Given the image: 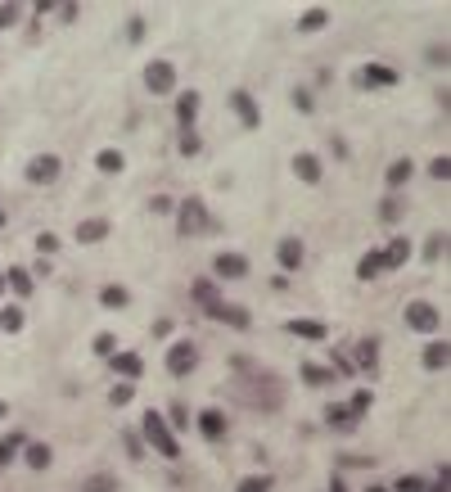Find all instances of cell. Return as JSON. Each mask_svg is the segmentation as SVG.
Listing matches in <instances>:
<instances>
[{
    "mask_svg": "<svg viewBox=\"0 0 451 492\" xmlns=\"http://www.w3.org/2000/svg\"><path fill=\"white\" fill-rule=\"evenodd\" d=\"M144 438H149V447L158 452V457H167V461H176V457H181L176 434L167 429V420H163L158 411H149V415H144Z\"/></svg>",
    "mask_w": 451,
    "mask_h": 492,
    "instance_id": "6da1fadb",
    "label": "cell"
},
{
    "mask_svg": "<svg viewBox=\"0 0 451 492\" xmlns=\"http://www.w3.org/2000/svg\"><path fill=\"white\" fill-rule=\"evenodd\" d=\"M176 221H181V235H199V230H208V208H203V199H185L176 208Z\"/></svg>",
    "mask_w": 451,
    "mask_h": 492,
    "instance_id": "7a4b0ae2",
    "label": "cell"
},
{
    "mask_svg": "<svg viewBox=\"0 0 451 492\" xmlns=\"http://www.w3.org/2000/svg\"><path fill=\"white\" fill-rule=\"evenodd\" d=\"M144 86H149L154 95H172L176 91V68L167 64V59H154V64L144 68Z\"/></svg>",
    "mask_w": 451,
    "mask_h": 492,
    "instance_id": "3957f363",
    "label": "cell"
},
{
    "mask_svg": "<svg viewBox=\"0 0 451 492\" xmlns=\"http://www.w3.org/2000/svg\"><path fill=\"white\" fill-rule=\"evenodd\" d=\"M438 325H443V316H438V307H433V303H406V330L433 335Z\"/></svg>",
    "mask_w": 451,
    "mask_h": 492,
    "instance_id": "277c9868",
    "label": "cell"
},
{
    "mask_svg": "<svg viewBox=\"0 0 451 492\" xmlns=\"http://www.w3.org/2000/svg\"><path fill=\"white\" fill-rule=\"evenodd\" d=\"M194 362H199V352H194V343H185V339L167 348V371H172V375H190Z\"/></svg>",
    "mask_w": 451,
    "mask_h": 492,
    "instance_id": "5b68a950",
    "label": "cell"
},
{
    "mask_svg": "<svg viewBox=\"0 0 451 492\" xmlns=\"http://www.w3.org/2000/svg\"><path fill=\"white\" fill-rule=\"evenodd\" d=\"M55 177H59V158L55 154H41V158H32V163H28V181H32V186H50Z\"/></svg>",
    "mask_w": 451,
    "mask_h": 492,
    "instance_id": "8992f818",
    "label": "cell"
},
{
    "mask_svg": "<svg viewBox=\"0 0 451 492\" xmlns=\"http://www.w3.org/2000/svg\"><path fill=\"white\" fill-rule=\"evenodd\" d=\"M212 272L226 276V280H239V276H249V257H244V253H217Z\"/></svg>",
    "mask_w": 451,
    "mask_h": 492,
    "instance_id": "52a82bcc",
    "label": "cell"
},
{
    "mask_svg": "<svg viewBox=\"0 0 451 492\" xmlns=\"http://www.w3.org/2000/svg\"><path fill=\"white\" fill-rule=\"evenodd\" d=\"M230 104H235V113L244 118V127H262V113H258V104H253L249 91H230Z\"/></svg>",
    "mask_w": 451,
    "mask_h": 492,
    "instance_id": "ba28073f",
    "label": "cell"
},
{
    "mask_svg": "<svg viewBox=\"0 0 451 492\" xmlns=\"http://www.w3.org/2000/svg\"><path fill=\"white\" fill-rule=\"evenodd\" d=\"M357 82H361V86H397V72L384 68V64H370V68L357 72Z\"/></svg>",
    "mask_w": 451,
    "mask_h": 492,
    "instance_id": "9c48e42d",
    "label": "cell"
},
{
    "mask_svg": "<svg viewBox=\"0 0 451 492\" xmlns=\"http://www.w3.org/2000/svg\"><path fill=\"white\" fill-rule=\"evenodd\" d=\"M199 429H203V438H222L226 434V415L222 411H217V407H208V411H199Z\"/></svg>",
    "mask_w": 451,
    "mask_h": 492,
    "instance_id": "30bf717a",
    "label": "cell"
},
{
    "mask_svg": "<svg viewBox=\"0 0 451 492\" xmlns=\"http://www.w3.org/2000/svg\"><path fill=\"white\" fill-rule=\"evenodd\" d=\"M280 267H285V272H298V267H302V244L294 240V235H289V240H280Z\"/></svg>",
    "mask_w": 451,
    "mask_h": 492,
    "instance_id": "8fae6325",
    "label": "cell"
},
{
    "mask_svg": "<svg viewBox=\"0 0 451 492\" xmlns=\"http://www.w3.org/2000/svg\"><path fill=\"white\" fill-rule=\"evenodd\" d=\"M113 371H118L122 379H136V375L144 371V362H140L136 352H113Z\"/></svg>",
    "mask_w": 451,
    "mask_h": 492,
    "instance_id": "7c38bea8",
    "label": "cell"
},
{
    "mask_svg": "<svg viewBox=\"0 0 451 492\" xmlns=\"http://www.w3.org/2000/svg\"><path fill=\"white\" fill-rule=\"evenodd\" d=\"M294 172L307 181V186H316V181H321V158H316V154H298L294 158Z\"/></svg>",
    "mask_w": 451,
    "mask_h": 492,
    "instance_id": "4fadbf2b",
    "label": "cell"
},
{
    "mask_svg": "<svg viewBox=\"0 0 451 492\" xmlns=\"http://www.w3.org/2000/svg\"><path fill=\"white\" fill-rule=\"evenodd\" d=\"M108 235V221L104 217H91V221H81V226H77V240L81 244H100Z\"/></svg>",
    "mask_w": 451,
    "mask_h": 492,
    "instance_id": "5bb4252c",
    "label": "cell"
},
{
    "mask_svg": "<svg viewBox=\"0 0 451 492\" xmlns=\"http://www.w3.org/2000/svg\"><path fill=\"white\" fill-rule=\"evenodd\" d=\"M285 330H289V335H298V339H316V343H321L325 335H330V330H325L321 321H298V316H294V321H289Z\"/></svg>",
    "mask_w": 451,
    "mask_h": 492,
    "instance_id": "9a60e30c",
    "label": "cell"
},
{
    "mask_svg": "<svg viewBox=\"0 0 451 492\" xmlns=\"http://www.w3.org/2000/svg\"><path fill=\"white\" fill-rule=\"evenodd\" d=\"M212 321H230V325H249V312H244V307H230V303H217V312H208Z\"/></svg>",
    "mask_w": 451,
    "mask_h": 492,
    "instance_id": "2e32d148",
    "label": "cell"
},
{
    "mask_svg": "<svg viewBox=\"0 0 451 492\" xmlns=\"http://www.w3.org/2000/svg\"><path fill=\"white\" fill-rule=\"evenodd\" d=\"M100 303L108 307V312H118V307H127V303H131V293L122 289V285H104V289H100Z\"/></svg>",
    "mask_w": 451,
    "mask_h": 492,
    "instance_id": "e0dca14e",
    "label": "cell"
},
{
    "mask_svg": "<svg viewBox=\"0 0 451 492\" xmlns=\"http://www.w3.org/2000/svg\"><path fill=\"white\" fill-rule=\"evenodd\" d=\"M379 272H384V253H375V249H370V253H365L361 262H357V276H361V280H375Z\"/></svg>",
    "mask_w": 451,
    "mask_h": 492,
    "instance_id": "ac0fdd59",
    "label": "cell"
},
{
    "mask_svg": "<svg viewBox=\"0 0 451 492\" xmlns=\"http://www.w3.org/2000/svg\"><path fill=\"white\" fill-rule=\"evenodd\" d=\"M194 113H199V91H185V95L176 100V118L190 127V122H194Z\"/></svg>",
    "mask_w": 451,
    "mask_h": 492,
    "instance_id": "d6986e66",
    "label": "cell"
},
{
    "mask_svg": "<svg viewBox=\"0 0 451 492\" xmlns=\"http://www.w3.org/2000/svg\"><path fill=\"white\" fill-rule=\"evenodd\" d=\"M411 257V244H406V235H397L393 244H388V253H384V267H401Z\"/></svg>",
    "mask_w": 451,
    "mask_h": 492,
    "instance_id": "ffe728a7",
    "label": "cell"
},
{
    "mask_svg": "<svg viewBox=\"0 0 451 492\" xmlns=\"http://www.w3.org/2000/svg\"><path fill=\"white\" fill-rule=\"evenodd\" d=\"M5 280L14 285V293H18V298H23V293H32V276H28V267H9V272H5Z\"/></svg>",
    "mask_w": 451,
    "mask_h": 492,
    "instance_id": "44dd1931",
    "label": "cell"
},
{
    "mask_svg": "<svg viewBox=\"0 0 451 492\" xmlns=\"http://www.w3.org/2000/svg\"><path fill=\"white\" fill-rule=\"evenodd\" d=\"M0 330H5V335H18L23 330V307H0Z\"/></svg>",
    "mask_w": 451,
    "mask_h": 492,
    "instance_id": "7402d4cb",
    "label": "cell"
},
{
    "mask_svg": "<svg viewBox=\"0 0 451 492\" xmlns=\"http://www.w3.org/2000/svg\"><path fill=\"white\" fill-rule=\"evenodd\" d=\"M23 461H28L32 470H45V465H50V447H45V442H32V447L23 452Z\"/></svg>",
    "mask_w": 451,
    "mask_h": 492,
    "instance_id": "603a6c76",
    "label": "cell"
},
{
    "mask_svg": "<svg viewBox=\"0 0 451 492\" xmlns=\"http://www.w3.org/2000/svg\"><path fill=\"white\" fill-rule=\"evenodd\" d=\"M95 167H100V172H108V177H113V172H122V167H127V158H122L118 150H100V158H95Z\"/></svg>",
    "mask_w": 451,
    "mask_h": 492,
    "instance_id": "cb8c5ba5",
    "label": "cell"
},
{
    "mask_svg": "<svg viewBox=\"0 0 451 492\" xmlns=\"http://www.w3.org/2000/svg\"><path fill=\"white\" fill-rule=\"evenodd\" d=\"M447 343H429V348H424V366H429V371H443L447 366Z\"/></svg>",
    "mask_w": 451,
    "mask_h": 492,
    "instance_id": "d4e9b609",
    "label": "cell"
},
{
    "mask_svg": "<svg viewBox=\"0 0 451 492\" xmlns=\"http://www.w3.org/2000/svg\"><path fill=\"white\" fill-rule=\"evenodd\" d=\"M325 23H330V14H325V9H321V5H316V9H307V14H302V18H298V28H302V32H321V28H325Z\"/></svg>",
    "mask_w": 451,
    "mask_h": 492,
    "instance_id": "484cf974",
    "label": "cell"
},
{
    "mask_svg": "<svg viewBox=\"0 0 451 492\" xmlns=\"http://www.w3.org/2000/svg\"><path fill=\"white\" fill-rule=\"evenodd\" d=\"M357 362H361V366H375V362H379V339H361V343H357Z\"/></svg>",
    "mask_w": 451,
    "mask_h": 492,
    "instance_id": "4316f807",
    "label": "cell"
},
{
    "mask_svg": "<svg viewBox=\"0 0 451 492\" xmlns=\"http://www.w3.org/2000/svg\"><path fill=\"white\" fill-rule=\"evenodd\" d=\"M411 172H416V167H411V158H397V163L388 167V186H401V181H411Z\"/></svg>",
    "mask_w": 451,
    "mask_h": 492,
    "instance_id": "83f0119b",
    "label": "cell"
},
{
    "mask_svg": "<svg viewBox=\"0 0 451 492\" xmlns=\"http://www.w3.org/2000/svg\"><path fill=\"white\" fill-rule=\"evenodd\" d=\"M302 379H307L312 388H321V384H330L334 371H325V366H302Z\"/></svg>",
    "mask_w": 451,
    "mask_h": 492,
    "instance_id": "f1b7e54d",
    "label": "cell"
},
{
    "mask_svg": "<svg viewBox=\"0 0 451 492\" xmlns=\"http://www.w3.org/2000/svg\"><path fill=\"white\" fill-rule=\"evenodd\" d=\"M18 447H23V434H9V438H0V465H9L18 457Z\"/></svg>",
    "mask_w": 451,
    "mask_h": 492,
    "instance_id": "f546056e",
    "label": "cell"
},
{
    "mask_svg": "<svg viewBox=\"0 0 451 492\" xmlns=\"http://www.w3.org/2000/svg\"><path fill=\"white\" fill-rule=\"evenodd\" d=\"M194 298H199L203 307H208V312H217V303H222V298H217V289L208 285V280H199V285H194Z\"/></svg>",
    "mask_w": 451,
    "mask_h": 492,
    "instance_id": "4dcf8cb0",
    "label": "cell"
},
{
    "mask_svg": "<svg viewBox=\"0 0 451 492\" xmlns=\"http://www.w3.org/2000/svg\"><path fill=\"white\" fill-rule=\"evenodd\" d=\"M424 488H429V483H424L420 474H401V479H397V483L388 488V492H424Z\"/></svg>",
    "mask_w": 451,
    "mask_h": 492,
    "instance_id": "1f68e13d",
    "label": "cell"
},
{
    "mask_svg": "<svg viewBox=\"0 0 451 492\" xmlns=\"http://www.w3.org/2000/svg\"><path fill=\"white\" fill-rule=\"evenodd\" d=\"M239 492H271V474H249L239 483Z\"/></svg>",
    "mask_w": 451,
    "mask_h": 492,
    "instance_id": "d6a6232c",
    "label": "cell"
},
{
    "mask_svg": "<svg viewBox=\"0 0 451 492\" xmlns=\"http://www.w3.org/2000/svg\"><path fill=\"white\" fill-rule=\"evenodd\" d=\"M365 411H370V393H352V402H348V415H352V420H357V415H365Z\"/></svg>",
    "mask_w": 451,
    "mask_h": 492,
    "instance_id": "836d02e7",
    "label": "cell"
},
{
    "mask_svg": "<svg viewBox=\"0 0 451 492\" xmlns=\"http://www.w3.org/2000/svg\"><path fill=\"white\" fill-rule=\"evenodd\" d=\"M122 447H127V457H131V461H140V457H144V442H140V434H131V429L122 434Z\"/></svg>",
    "mask_w": 451,
    "mask_h": 492,
    "instance_id": "e575fe53",
    "label": "cell"
},
{
    "mask_svg": "<svg viewBox=\"0 0 451 492\" xmlns=\"http://www.w3.org/2000/svg\"><path fill=\"white\" fill-rule=\"evenodd\" d=\"M118 483L108 474H95V479H86V483H81V492H113Z\"/></svg>",
    "mask_w": 451,
    "mask_h": 492,
    "instance_id": "d590c367",
    "label": "cell"
},
{
    "mask_svg": "<svg viewBox=\"0 0 451 492\" xmlns=\"http://www.w3.org/2000/svg\"><path fill=\"white\" fill-rule=\"evenodd\" d=\"M429 177H433V181H447V177H451V158H447V154L429 163Z\"/></svg>",
    "mask_w": 451,
    "mask_h": 492,
    "instance_id": "8d00e7d4",
    "label": "cell"
},
{
    "mask_svg": "<svg viewBox=\"0 0 451 492\" xmlns=\"http://www.w3.org/2000/svg\"><path fill=\"white\" fill-rule=\"evenodd\" d=\"M131 393H136L131 384H113V393H108V402H113V407H127V402H131Z\"/></svg>",
    "mask_w": 451,
    "mask_h": 492,
    "instance_id": "74e56055",
    "label": "cell"
},
{
    "mask_svg": "<svg viewBox=\"0 0 451 492\" xmlns=\"http://www.w3.org/2000/svg\"><path fill=\"white\" fill-rule=\"evenodd\" d=\"M95 352H100V357H113V352H118V339H113V335H95Z\"/></svg>",
    "mask_w": 451,
    "mask_h": 492,
    "instance_id": "f35d334b",
    "label": "cell"
},
{
    "mask_svg": "<svg viewBox=\"0 0 451 492\" xmlns=\"http://www.w3.org/2000/svg\"><path fill=\"white\" fill-rule=\"evenodd\" d=\"M55 249H59V235H50V230H45V235H36V253H41V257L55 253Z\"/></svg>",
    "mask_w": 451,
    "mask_h": 492,
    "instance_id": "ab89813d",
    "label": "cell"
},
{
    "mask_svg": "<svg viewBox=\"0 0 451 492\" xmlns=\"http://www.w3.org/2000/svg\"><path fill=\"white\" fill-rule=\"evenodd\" d=\"M14 18H18V5H0V32L14 28Z\"/></svg>",
    "mask_w": 451,
    "mask_h": 492,
    "instance_id": "60d3db41",
    "label": "cell"
},
{
    "mask_svg": "<svg viewBox=\"0 0 451 492\" xmlns=\"http://www.w3.org/2000/svg\"><path fill=\"white\" fill-rule=\"evenodd\" d=\"M443 249H447V235H433V240H429V249H424V257L433 262V257H443Z\"/></svg>",
    "mask_w": 451,
    "mask_h": 492,
    "instance_id": "b9f144b4",
    "label": "cell"
},
{
    "mask_svg": "<svg viewBox=\"0 0 451 492\" xmlns=\"http://www.w3.org/2000/svg\"><path fill=\"white\" fill-rule=\"evenodd\" d=\"M325 415H330V425H357V420H352V415H348V407H330Z\"/></svg>",
    "mask_w": 451,
    "mask_h": 492,
    "instance_id": "7bdbcfd3",
    "label": "cell"
},
{
    "mask_svg": "<svg viewBox=\"0 0 451 492\" xmlns=\"http://www.w3.org/2000/svg\"><path fill=\"white\" fill-rule=\"evenodd\" d=\"M397 213H401L397 199H384V203H379V217H384V221H397Z\"/></svg>",
    "mask_w": 451,
    "mask_h": 492,
    "instance_id": "ee69618b",
    "label": "cell"
},
{
    "mask_svg": "<svg viewBox=\"0 0 451 492\" xmlns=\"http://www.w3.org/2000/svg\"><path fill=\"white\" fill-rule=\"evenodd\" d=\"M181 154H199V136H194V131H185V136H181Z\"/></svg>",
    "mask_w": 451,
    "mask_h": 492,
    "instance_id": "f6af8a7d",
    "label": "cell"
},
{
    "mask_svg": "<svg viewBox=\"0 0 451 492\" xmlns=\"http://www.w3.org/2000/svg\"><path fill=\"white\" fill-rule=\"evenodd\" d=\"M127 36H131V41H140V36H144V18H131L127 23Z\"/></svg>",
    "mask_w": 451,
    "mask_h": 492,
    "instance_id": "bcb514c9",
    "label": "cell"
},
{
    "mask_svg": "<svg viewBox=\"0 0 451 492\" xmlns=\"http://www.w3.org/2000/svg\"><path fill=\"white\" fill-rule=\"evenodd\" d=\"M154 213H172V199H167V194H154Z\"/></svg>",
    "mask_w": 451,
    "mask_h": 492,
    "instance_id": "7dc6e473",
    "label": "cell"
},
{
    "mask_svg": "<svg viewBox=\"0 0 451 492\" xmlns=\"http://www.w3.org/2000/svg\"><path fill=\"white\" fill-rule=\"evenodd\" d=\"M424 492H447V465H443V474H438V483H433V488H424Z\"/></svg>",
    "mask_w": 451,
    "mask_h": 492,
    "instance_id": "c3c4849f",
    "label": "cell"
},
{
    "mask_svg": "<svg viewBox=\"0 0 451 492\" xmlns=\"http://www.w3.org/2000/svg\"><path fill=\"white\" fill-rule=\"evenodd\" d=\"M330 492H348V488H343V483H338V479H334V488H330Z\"/></svg>",
    "mask_w": 451,
    "mask_h": 492,
    "instance_id": "681fc988",
    "label": "cell"
},
{
    "mask_svg": "<svg viewBox=\"0 0 451 492\" xmlns=\"http://www.w3.org/2000/svg\"><path fill=\"white\" fill-rule=\"evenodd\" d=\"M365 492H388V488H379V483H375V488H365Z\"/></svg>",
    "mask_w": 451,
    "mask_h": 492,
    "instance_id": "f907efd6",
    "label": "cell"
},
{
    "mask_svg": "<svg viewBox=\"0 0 451 492\" xmlns=\"http://www.w3.org/2000/svg\"><path fill=\"white\" fill-rule=\"evenodd\" d=\"M0 415H9V407H5V402H0Z\"/></svg>",
    "mask_w": 451,
    "mask_h": 492,
    "instance_id": "816d5d0a",
    "label": "cell"
},
{
    "mask_svg": "<svg viewBox=\"0 0 451 492\" xmlns=\"http://www.w3.org/2000/svg\"><path fill=\"white\" fill-rule=\"evenodd\" d=\"M0 226H5V208H0Z\"/></svg>",
    "mask_w": 451,
    "mask_h": 492,
    "instance_id": "f5cc1de1",
    "label": "cell"
},
{
    "mask_svg": "<svg viewBox=\"0 0 451 492\" xmlns=\"http://www.w3.org/2000/svg\"><path fill=\"white\" fill-rule=\"evenodd\" d=\"M0 289H5V276H0Z\"/></svg>",
    "mask_w": 451,
    "mask_h": 492,
    "instance_id": "db71d44e",
    "label": "cell"
}]
</instances>
